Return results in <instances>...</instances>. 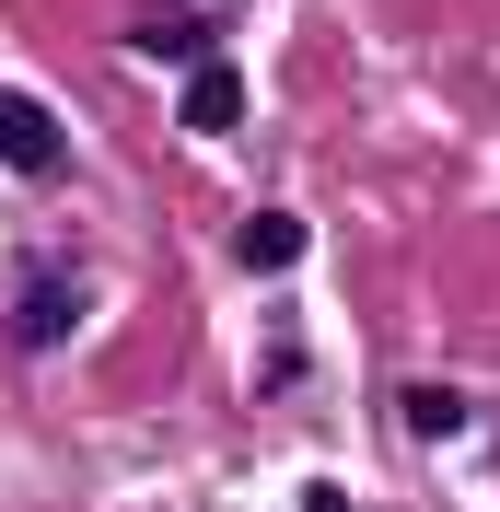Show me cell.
<instances>
[{"label":"cell","instance_id":"cell-3","mask_svg":"<svg viewBox=\"0 0 500 512\" xmlns=\"http://www.w3.org/2000/svg\"><path fill=\"white\" fill-rule=\"evenodd\" d=\"M187 128H198V140H233V128H245V82H233L221 59L187 70Z\"/></svg>","mask_w":500,"mask_h":512},{"label":"cell","instance_id":"cell-4","mask_svg":"<svg viewBox=\"0 0 500 512\" xmlns=\"http://www.w3.org/2000/svg\"><path fill=\"white\" fill-rule=\"evenodd\" d=\"M233 256H245L256 280H280L291 256H303V222H291V210H256V222H245V233H233Z\"/></svg>","mask_w":500,"mask_h":512},{"label":"cell","instance_id":"cell-2","mask_svg":"<svg viewBox=\"0 0 500 512\" xmlns=\"http://www.w3.org/2000/svg\"><path fill=\"white\" fill-rule=\"evenodd\" d=\"M0 163H12V175H70V128L35 94H0Z\"/></svg>","mask_w":500,"mask_h":512},{"label":"cell","instance_id":"cell-1","mask_svg":"<svg viewBox=\"0 0 500 512\" xmlns=\"http://www.w3.org/2000/svg\"><path fill=\"white\" fill-rule=\"evenodd\" d=\"M94 315V280L70 256H35L24 291H12V350H70V326Z\"/></svg>","mask_w":500,"mask_h":512},{"label":"cell","instance_id":"cell-5","mask_svg":"<svg viewBox=\"0 0 500 512\" xmlns=\"http://www.w3.org/2000/svg\"><path fill=\"white\" fill-rule=\"evenodd\" d=\"M407 431H466V396H454V384H407Z\"/></svg>","mask_w":500,"mask_h":512}]
</instances>
